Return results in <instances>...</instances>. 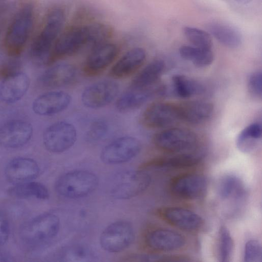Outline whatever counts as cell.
Instances as JSON below:
<instances>
[{"mask_svg":"<svg viewBox=\"0 0 262 262\" xmlns=\"http://www.w3.org/2000/svg\"><path fill=\"white\" fill-rule=\"evenodd\" d=\"M165 66L162 60L152 61L134 77L129 88L145 89L155 85L163 74Z\"/></svg>","mask_w":262,"mask_h":262,"instance_id":"obj_25","label":"cell"},{"mask_svg":"<svg viewBox=\"0 0 262 262\" xmlns=\"http://www.w3.org/2000/svg\"><path fill=\"white\" fill-rule=\"evenodd\" d=\"M181 120L179 105L169 102H156L143 111L141 122L148 128L168 127Z\"/></svg>","mask_w":262,"mask_h":262,"instance_id":"obj_9","label":"cell"},{"mask_svg":"<svg viewBox=\"0 0 262 262\" xmlns=\"http://www.w3.org/2000/svg\"><path fill=\"white\" fill-rule=\"evenodd\" d=\"M145 242L151 249L160 251H170L182 248L185 243L184 237L177 232L158 229L150 232Z\"/></svg>","mask_w":262,"mask_h":262,"instance_id":"obj_23","label":"cell"},{"mask_svg":"<svg viewBox=\"0 0 262 262\" xmlns=\"http://www.w3.org/2000/svg\"><path fill=\"white\" fill-rule=\"evenodd\" d=\"M7 259V257L6 256V255H4L3 254L0 253V261H6L9 260Z\"/></svg>","mask_w":262,"mask_h":262,"instance_id":"obj_44","label":"cell"},{"mask_svg":"<svg viewBox=\"0 0 262 262\" xmlns=\"http://www.w3.org/2000/svg\"><path fill=\"white\" fill-rule=\"evenodd\" d=\"M162 86L155 85L145 89L129 88L116 102V108L120 112H129L141 107L151 98L164 93Z\"/></svg>","mask_w":262,"mask_h":262,"instance_id":"obj_16","label":"cell"},{"mask_svg":"<svg viewBox=\"0 0 262 262\" xmlns=\"http://www.w3.org/2000/svg\"><path fill=\"white\" fill-rule=\"evenodd\" d=\"M219 255L222 262L230 261L233 251V241L228 229L222 226L219 231Z\"/></svg>","mask_w":262,"mask_h":262,"instance_id":"obj_36","label":"cell"},{"mask_svg":"<svg viewBox=\"0 0 262 262\" xmlns=\"http://www.w3.org/2000/svg\"><path fill=\"white\" fill-rule=\"evenodd\" d=\"M10 234V226L5 215L0 211V246L8 241Z\"/></svg>","mask_w":262,"mask_h":262,"instance_id":"obj_42","label":"cell"},{"mask_svg":"<svg viewBox=\"0 0 262 262\" xmlns=\"http://www.w3.org/2000/svg\"><path fill=\"white\" fill-rule=\"evenodd\" d=\"M8 192L11 196L19 199L35 198L44 200L50 196L46 186L34 180L14 184Z\"/></svg>","mask_w":262,"mask_h":262,"instance_id":"obj_28","label":"cell"},{"mask_svg":"<svg viewBox=\"0 0 262 262\" xmlns=\"http://www.w3.org/2000/svg\"><path fill=\"white\" fill-rule=\"evenodd\" d=\"M64 21L65 14L62 9L55 8L49 13L41 30L30 47V54L33 59L46 63Z\"/></svg>","mask_w":262,"mask_h":262,"instance_id":"obj_2","label":"cell"},{"mask_svg":"<svg viewBox=\"0 0 262 262\" xmlns=\"http://www.w3.org/2000/svg\"><path fill=\"white\" fill-rule=\"evenodd\" d=\"M71 97L62 91H53L37 97L32 103V110L39 116H52L59 113L68 107Z\"/></svg>","mask_w":262,"mask_h":262,"instance_id":"obj_17","label":"cell"},{"mask_svg":"<svg viewBox=\"0 0 262 262\" xmlns=\"http://www.w3.org/2000/svg\"><path fill=\"white\" fill-rule=\"evenodd\" d=\"M30 79L27 74L18 72L2 80L0 85V100L13 103L21 99L29 89Z\"/></svg>","mask_w":262,"mask_h":262,"instance_id":"obj_22","label":"cell"},{"mask_svg":"<svg viewBox=\"0 0 262 262\" xmlns=\"http://www.w3.org/2000/svg\"><path fill=\"white\" fill-rule=\"evenodd\" d=\"M118 84L112 80H102L94 83L83 91L81 101L86 107L97 109L110 104L119 93Z\"/></svg>","mask_w":262,"mask_h":262,"instance_id":"obj_12","label":"cell"},{"mask_svg":"<svg viewBox=\"0 0 262 262\" xmlns=\"http://www.w3.org/2000/svg\"><path fill=\"white\" fill-rule=\"evenodd\" d=\"M95 258L94 254L88 246L75 244L61 248L57 254L56 258L61 261H89Z\"/></svg>","mask_w":262,"mask_h":262,"instance_id":"obj_32","label":"cell"},{"mask_svg":"<svg viewBox=\"0 0 262 262\" xmlns=\"http://www.w3.org/2000/svg\"><path fill=\"white\" fill-rule=\"evenodd\" d=\"M146 59L145 50L134 48L125 53L111 68L110 77L114 79L127 78L135 73L143 64Z\"/></svg>","mask_w":262,"mask_h":262,"instance_id":"obj_20","label":"cell"},{"mask_svg":"<svg viewBox=\"0 0 262 262\" xmlns=\"http://www.w3.org/2000/svg\"><path fill=\"white\" fill-rule=\"evenodd\" d=\"M161 215L169 223L185 231H196L204 224V221L199 215L183 208L167 207L162 210Z\"/></svg>","mask_w":262,"mask_h":262,"instance_id":"obj_21","label":"cell"},{"mask_svg":"<svg viewBox=\"0 0 262 262\" xmlns=\"http://www.w3.org/2000/svg\"><path fill=\"white\" fill-rule=\"evenodd\" d=\"M2 1V0H0V1Z\"/></svg>","mask_w":262,"mask_h":262,"instance_id":"obj_45","label":"cell"},{"mask_svg":"<svg viewBox=\"0 0 262 262\" xmlns=\"http://www.w3.org/2000/svg\"><path fill=\"white\" fill-rule=\"evenodd\" d=\"M39 77V83L49 89L67 86L73 83L77 77L75 68L69 63L51 65Z\"/></svg>","mask_w":262,"mask_h":262,"instance_id":"obj_19","label":"cell"},{"mask_svg":"<svg viewBox=\"0 0 262 262\" xmlns=\"http://www.w3.org/2000/svg\"><path fill=\"white\" fill-rule=\"evenodd\" d=\"M183 33L193 46L211 49L212 39L208 32L194 27L186 26L183 29Z\"/></svg>","mask_w":262,"mask_h":262,"instance_id":"obj_34","label":"cell"},{"mask_svg":"<svg viewBox=\"0 0 262 262\" xmlns=\"http://www.w3.org/2000/svg\"><path fill=\"white\" fill-rule=\"evenodd\" d=\"M33 132L31 124L27 121L9 120L0 127V145L9 148L23 146L30 140Z\"/></svg>","mask_w":262,"mask_h":262,"instance_id":"obj_14","label":"cell"},{"mask_svg":"<svg viewBox=\"0 0 262 262\" xmlns=\"http://www.w3.org/2000/svg\"><path fill=\"white\" fill-rule=\"evenodd\" d=\"M182 58L195 67L204 68L211 64L214 59L211 49H204L193 46H183L179 49Z\"/></svg>","mask_w":262,"mask_h":262,"instance_id":"obj_31","label":"cell"},{"mask_svg":"<svg viewBox=\"0 0 262 262\" xmlns=\"http://www.w3.org/2000/svg\"><path fill=\"white\" fill-rule=\"evenodd\" d=\"M151 180L150 175L143 170H122L111 179L109 193L115 199H129L144 191Z\"/></svg>","mask_w":262,"mask_h":262,"instance_id":"obj_5","label":"cell"},{"mask_svg":"<svg viewBox=\"0 0 262 262\" xmlns=\"http://www.w3.org/2000/svg\"><path fill=\"white\" fill-rule=\"evenodd\" d=\"M207 29L220 43L229 48H236L242 41L239 33L232 27L219 22H211Z\"/></svg>","mask_w":262,"mask_h":262,"instance_id":"obj_27","label":"cell"},{"mask_svg":"<svg viewBox=\"0 0 262 262\" xmlns=\"http://www.w3.org/2000/svg\"><path fill=\"white\" fill-rule=\"evenodd\" d=\"M172 83L174 93L181 98H186L201 95L205 90L201 83L182 75H174L172 78Z\"/></svg>","mask_w":262,"mask_h":262,"instance_id":"obj_30","label":"cell"},{"mask_svg":"<svg viewBox=\"0 0 262 262\" xmlns=\"http://www.w3.org/2000/svg\"><path fill=\"white\" fill-rule=\"evenodd\" d=\"M98 185L99 179L94 173L86 170H75L60 176L55 183L54 188L59 195L75 199L91 194Z\"/></svg>","mask_w":262,"mask_h":262,"instance_id":"obj_4","label":"cell"},{"mask_svg":"<svg viewBox=\"0 0 262 262\" xmlns=\"http://www.w3.org/2000/svg\"><path fill=\"white\" fill-rule=\"evenodd\" d=\"M135 261H181L179 257L170 256L154 254H141L130 257Z\"/></svg>","mask_w":262,"mask_h":262,"instance_id":"obj_41","label":"cell"},{"mask_svg":"<svg viewBox=\"0 0 262 262\" xmlns=\"http://www.w3.org/2000/svg\"><path fill=\"white\" fill-rule=\"evenodd\" d=\"M77 139L75 126L71 123L61 121L49 126L45 130L42 140L49 151L59 154L72 147Z\"/></svg>","mask_w":262,"mask_h":262,"instance_id":"obj_11","label":"cell"},{"mask_svg":"<svg viewBox=\"0 0 262 262\" xmlns=\"http://www.w3.org/2000/svg\"><path fill=\"white\" fill-rule=\"evenodd\" d=\"M107 130L108 126L104 121L97 120L90 126L87 133V137L91 141H99L106 135Z\"/></svg>","mask_w":262,"mask_h":262,"instance_id":"obj_39","label":"cell"},{"mask_svg":"<svg viewBox=\"0 0 262 262\" xmlns=\"http://www.w3.org/2000/svg\"><path fill=\"white\" fill-rule=\"evenodd\" d=\"M207 187L205 178L196 173L181 175L172 180L170 184L172 193L186 200H196L204 196Z\"/></svg>","mask_w":262,"mask_h":262,"instance_id":"obj_15","label":"cell"},{"mask_svg":"<svg viewBox=\"0 0 262 262\" xmlns=\"http://www.w3.org/2000/svg\"><path fill=\"white\" fill-rule=\"evenodd\" d=\"M87 25L76 27L59 36L45 64L53 65L58 60L72 56L89 45Z\"/></svg>","mask_w":262,"mask_h":262,"instance_id":"obj_6","label":"cell"},{"mask_svg":"<svg viewBox=\"0 0 262 262\" xmlns=\"http://www.w3.org/2000/svg\"><path fill=\"white\" fill-rule=\"evenodd\" d=\"M40 171L38 164L27 157H17L10 161L5 169L7 180L14 184L34 180Z\"/></svg>","mask_w":262,"mask_h":262,"instance_id":"obj_18","label":"cell"},{"mask_svg":"<svg viewBox=\"0 0 262 262\" xmlns=\"http://www.w3.org/2000/svg\"><path fill=\"white\" fill-rule=\"evenodd\" d=\"M235 1L240 3V4H248L251 2L252 0H234Z\"/></svg>","mask_w":262,"mask_h":262,"instance_id":"obj_43","label":"cell"},{"mask_svg":"<svg viewBox=\"0 0 262 262\" xmlns=\"http://www.w3.org/2000/svg\"><path fill=\"white\" fill-rule=\"evenodd\" d=\"M13 58L4 61L0 65V79L2 80L19 72L20 62Z\"/></svg>","mask_w":262,"mask_h":262,"instance_id":"obj_40","label":"cell"},{"mask_svg":"<svg viewBox=\"0 0 262 262\" xmlns=\"http://www.w3.org/2000/svg\"><path fill=\"white\" fill-rule=\"evenodd\" d=\"M118 52L115 45L107 42L93 48L82 66L83 74L88 77L101 74L113 62Z\"/></svg>","mask_w":262,"mask_h":262,"instance_id":"obj_13","label":"cell"},{"mask_svg":"<svg viewBox=\"0 0 262 262\" xmlns=\"http://www.w3.org/2000/svg\"><path fill=\"white\" fill-rule=\"evenodd\" d=\"M60 220L55 214L44 213L24 223L19 235L21 240L30 246L44 245L57 235Z\"/></svg>","mask_w":262,"mask_h":262,"instance_id":"obj_3","label":"cell"},{"mask_svg":"<svg viewBox=\"0 0 262 262\" xmlns=\"http://www.w3.org/2000/svg\"><path fill=\"white\" fill-rule=\"evenodd\" d=\"M248 89L250 94L255 98L261 99L262 97V73L256 71L249 76L248 79Z\"/></svg>","mask_w":262,"mask_h":262,"instance_id":"obj_38","label":"cell"},{"mask_svg":"<svg viewBox=\"0 0 262 262\" xmlns=\"http://www.w3.org/2000/svg\"><path fill=\"white\" fill-rule=\"evenodd\" d=\"M153 142L158 148L171 152H182L193 149L198 143L196 134L184 128L163 130L154 136Z\"/></svg>","mask_w":262,"mask_h":262,"instance_id":"obj_8","label":"cell"},{"mask_svg":"<svg viewBox=\"0 0 262 262\" xmlns=\"http://www.w3.org/2000/svg\"><path fill=\"white\" fill-rule=\"evenodd\" d=\"M87 26L89 36V45L92 48L106 42L111 36L112 30L105 24L94 23L88 25Z\"/></svg>","mask_w":262,"mask_h":262,"instance_id":"obj_35","label":"cell"},{"mask_svg":"<svg viewBox=\"0 0 262 262\" xmlns=\"http://www.w3.org/2000/svg\"><path fill=\"white\" fill-rule=\"evenodd\" d=\"M135 232L128 221L120 220L112 223L101 232L99 242L101 248L110 253H118L128 248L134 242Z\"/></svg>","mask_w":262,"mask_h":262,"instance_id":"obj_7","label":"cell"},{"mask_svg":"<svg viewBox=\"0 0 262 262\" xmlns=\"http://www.w3.org/2000/svg\"><path fill=\"white\" fill-rule=\"evenodd\" d=\"M202 159L200 155L194 154H180L170 157L160 158L150 160L144 164L146 168H180L193 166Z\"/></svg>","mask_w":262,"mask_h":262,"instance_id":"obj_26","label":"cell"},{"mask_svg":"<svg viewBox=\"0 0 262 262\" xmlns=\"http://www.w3.org/2000/svg\"><path fill=\"white\" fill-rule=\"evenodd\" d=\"M34 17L33 7L27 4L18 11L10 24L4 44L11 57L18 58L23 52L32 30Z\"/></svg>","mask_w":262,"mask_h":262,"instance_id":"obj_1","label":"cell"},{"mask_svg":"<svg viewBox=\"0 0 262 262\" xmlns=\"http://www.w3.org/2000/svg\"><path fill=\"white\" fill-rule=\"evenodd\" d=\"M262 126L258 122L252 123L244 128L236 139L237 147L243 151H248L253 148L261 138Z\"/></svg>","mask_w":262,"mask_h":262,"instance_id":"obj_33","label":"cell"},{"mask_svg":"<svg viewBox=\"0 0 262 262\" xmlns=\"http://www.w3.org/2000/svg\"><path fill=\"white\" fill-rule=\"evenodd\" d=\"M217 191L224 200L239 199L245 195L246 191L241 180L234 174H227L220 181Z\"/></svg>","mask_w":262,"mask_h":262,"instance_id":"obj_29","label":"cell"},{"mask_svg":"<svg viewBox=\"0 0 262 262\" xmlns=\"http://www.w3.org/2000/svg\"><path fill=\"white\" fill-rule=\"evenodd\" d=\"M244 260L246 262H261L262 249L257 240L250 239L245 246Z\"/></svg>","mask_w":262,"mask_h":262,"instance_id":"obj_37","label":"cell"},{"mask_svg":"<svg viewBox=\"0 0 262 262\" xmlns=\"http://www.w3.org/2000/svg\"><path fill=\"white\" fill-rule=\"evenodd\" d=\"M181 120L197 124L207 120L212 115L213 106L204 101H192L179 105Z\"/></svg>","mask_w":262,"mask_h":262,"instance_id":"obj_24","label":"cell"},{"mask_svg":"<svg viewBox=\"0 0 262 262\" xmlns=\"http://www.w3.org/2000/svg\"><path fill=\"white\" fill-rule=\"evenodd\" d=\"M141 149L140 141L136 138L123 136L112 141L101 150V160L108 165L128 162L136 157Z\"/></svg>","mask_w":262,"mask_h":262,"instance_id":"obj_10","label":"cell"}]
</instances>
